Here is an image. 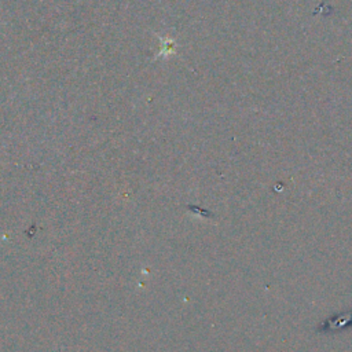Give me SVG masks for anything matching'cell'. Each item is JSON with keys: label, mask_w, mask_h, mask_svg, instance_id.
<instances>
[{"label": "cell", "mask_w": 352, "mask_h": 352, "mask_svg": "<svg viewBox=\"0 0 352 352\" xmlns=\"http://www.w3.org/2000/svg\"><path fill=\"white\" fill-rule=\"evenodd\" d=\"M160 41L162 44L160 52L157 54L155 58L158 56H168L170 54H175L176 52V48H175V40L173 38H169V37H160Z\"/></svg>", "instance_id": "cell-1"}]
</instances>
